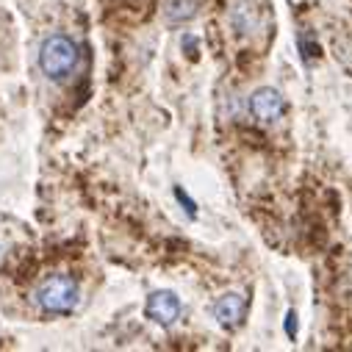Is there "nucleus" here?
I'll return each mask as SVG.
<instances>
[{
	"label": "nucleus",
	"instance_id": "nucleus-9",
	"mask_svg": "<svg viewBox=\"0 0 352 352\" xmlns=\"http://www.w3.org/2000/svg\"><path fill=\"white\" fill-rule=\"evenodd\" d=\"M286 333H289V338L297 336V314L294 311H289V316H286Z\"/></svg>",
	"mask_w": 352,
	"mask_h": 352
},
{
	"label": "nucleus",
	"instance_id": "nucleus-6",
	"mask_svg": "<svg viewBox=\"0 0 352 352\" xmlns=\"http://www.w3.org/2000/svg\"><path fill=\"white\" fill-rule=\"evenodd\" d=\"M230 23H233L236 34H250L255 28V9L250 0H236L230 9Z\"/></svg>",
	"mask_w": 352,
	"mask_h": 352
},
{
	"label": "nucleus",
	"instance_id": "nucleus-1",
	"mask_svg": "<svg viewBox=\"0 0 352 352\" xmlns=\"http://www.w3.org/2000/svg\"><path fill=\"white\" fill-rule=\"evenodd\" d=\"M78 58H80L78 45L64 34H53L42 42L39 67L50 80H67L72 75V69L78 67Z\"/></svg>",
	"mask_w": 352,
	"mask_h": 352
},
{
	"label": "nucleus",
	"instance_id": "nucleus-10",
	"mask_svg": "<svg viewBox=\"0 0 352 352\" xmlns=\"http://www.w3.org/2000/svg\"><path fill=\"white\" fill-rule=\"evenodd\" d=\"M0 258H3V241H0Z\"/></svg>",
	"mask_w": 352,
	"mask_h": 352
},
{
	"label": "nucleus",
	"instance_id": "nucleus-8",
	"mask_svg": "<svg viewBox=\"0 0 352 352\" xmlns=\"http://www.w3.org/2000/svg\"><path fill=\"white\" fill-rule=\"evenodd\" d=\"M175 197H178V200H181V203L186 206V211H189V217H195V214H197V206H195V203H192V200H189V197L184 195V189H175Z\"/></svg>",
	"mask_w": 352,
	"mask_h": 352
},
{
	"label": "nucleus",
	"instance_id": "nucleus-4",
	"mask_svg": "<svg viewBox=\"0 0 352 352\" xmlns=\"http://www.w3.org/2000/svg\"><path fill=\"white\" fill-rule=\"evenodd\" d=\"M144 314L155 324L169 327V324L178 322V316H181V300H178V294H175V292H153L147 297Z\"/></svg>",
	"mask_w": 352,
	"mask_h": 352
},
{
	"label": "nucleus",
	"instance_id": "nucleus-5",
	"mask_svg": "<svg viewBox=\"0 0 352 352\" xmlns=\"http://www.w3.org/2000/svg\"><path fill=\"white\" fill-rule=\"evenodd\" d=\"M244 314H247V302H244V297L236 294V292L222 294V297L217 300V305H214V316H217V322H219L222 327H239V324L244 322Z\"/></svg>",
	"mask_w": 352,
	"mask_h": 352
},
{
	"label": "nucleus",
	"instance_id": "nucleus-3",
	"mask_svg": "<svg viewBox=\"0 0 352 352\" xmlns=\"http://www.w3.org/2000/svg\"><path fill=\"white\" fill-rule=\"evenodd\" d=\"M250 111L258 122H275L286 114V100L278 89H272V86H261V89H255L250 98Z\"/></svg>",
	"mask_w": 352,
	"mask_h": 352
},
{
	"label": "nucleus",
	"instance_id": "nucleus-2",
	"mask_svg": "<svg viewBox=\"0 0 352 352\" xmlns=\"http://www.w3.org/2000/svg\"><path fill=\"white\" fill-rule=\"evenodd\" d=\"M80 300L78 283L67 275H53L36 289V302L47 314H69Z\"/></svg>",
	"mask_w": 352,
	"mask_h": 352
},
{
	"label": "nucleus",
	"instance_id": "nucleus-7",
	"mask_svg": "<svg viewBox=\"0 0 352 352\" xmlns=\"http://www.w3.org/2000/svg\"><path fill=\"white\" fill-rule=\"evenodd\" d=\"M197 0H166V6H164V14L169 23H186L197 14Z\"/></svg>",
	"mask_w": 352,
	"mask_h": 352
}]
</instances>
